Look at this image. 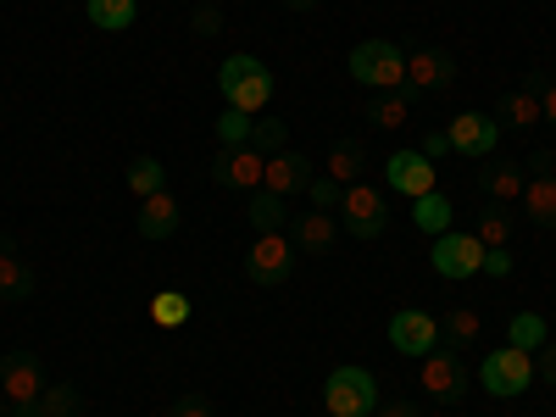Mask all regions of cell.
Masks as SVG:
<instances>
[{
    "label": "cell",
    "instance_id": "1",
    "mask_svg": "<svg viewBox=\"0 0 556 417\" xmlns=\"http://www.w3.org/2000/svg\"><path fill=\"white\" fill-rule=\"evenodd\" d=\"M217 89H223V101L245 117H262L273 106V73H267V62H256L245 51H235L217 67Z\"/></svg>",
    "mask_w": 556,
    "mask_h": 417
},
{
    "label": "cell",
    "instance_id": "2",
    "mask_svg": "<svg viewBox=\"0 0 556 417\" xmlns=\"http://www.w3.org/2000/svg\"><path fill=\"white\" fill-rule=\"evenodd\" d=\"M379 379L367 374V367H334L329 379H323V412L329 417H374L379 412Z\"/></svg>",
    "mask_w": 556,
    "mask_h": 417
},
{
    "label": "cell",
    "instance_id": "3",
    "mask_svg": "<svg viewBox=\"0 0 556 417\" xmlns=\"http://www.w3.org/2000/svg\"><path fill=\"white\" fill-rule=\"evenodd\" d=\"M351 78L362 89H379V96H390V89H406V51L395 39H362L351 51Z\"/></svg>",
    "mask_w": 556,
    "mask_h": 417
},
{
    "label": "cell",
    "instance_id": "4",
    "mask_svg": "<svg viewBox=\"0 0 556 417\" xmlns=\"http://www.w3.org/2000/svg\"><path fill=\"white\" fill-rule=\"evenodd\" d=\"M417 390H424L429 401H440V406H456L473 390V374H468V362H462V351L434 345L424 362H417Z\"/></svg>",
    "mask_w": 556,
    "mask_h": 417
},
{
    "label": "cell",
    "instance_id": "5",
    "mask_svg": "<svg viewBox=\"0 0 556 417\" xmlns=\"http://www.w3.org/2000/svg\"><path fill=\"white\" fill-rule=\"evenodd\" d=\"M479 384L495 395V401H518L534 390V356L518 351V345H495L484 362H479Z\"/></svg>",
    "mask_w": 556,
    "mask_h": 417
},
{
    "label": "cell",
    "instance_id": "6",
    "mask_svg": "<svg viewBox=\"0 0 556 417\" xmlns=\"http://www.w3.org/2000/svg\"><path fill=\"white\" fill-rule=\"evenodd\" d=\"M340 228L351 240H379L390 228V195L379 184H345V201H340Z\"/></svg>",
    "mask_w": 556,
    "mask_h": 417
},
{
    "label": "cell",
    "instance_id": "7",
    "mask_svg": "<svg viewBox=\"0 0 556 417\" xmlns=\"http://www.w3.org/2000/svg\"><path fill=\"white\" fill-rule=\"evenodd\" d=\"M429 262H434L440 278H451V285H468V278H479V267H484V245H479L473 228H445V235H434V245H429Z\"/></svg>",
    "mask_w": 556,
    "mask_h": 417
},
{
    "label": "cell",
    "instance_id": "8",
    "mask_svg": "<svg viewBox=\"0 0 556 417\" xmlns=\"http://www.w3.org/2000/svg\"><path fill=\"white\" fill-rule=\"evenodd\" d=\"M295 240L290 235H256L251 240V251H245V278L256 290H278L285 278L295 273Z\"/></svg>",
    "mask_w": 556,
    "mask_h": 417
},
{
    "label": "cell",
    "instance_id": "9",
    "mask_svg": "<svg viewBox=\"0 0 556 417\" xmlns=\"http://www.w3.org/2000/svg\"><path fill=\"white\" fill-rule=\"evenodd\" d=\"M445 139H451V151H456V156L490 162V156L501 151V123H495L490 112H462V117H451Z\"/></svg>",
    "mask_w": 556,
    "mask_h": 417
},
{
    "label": "cell",
    "instance_id": "10",
    "mask_svg": "<svg viewBox=\"0 0 556 417\" xmlns=\"http://www.w3.org/2000/svg\"><path fill=\"white\" fill-rule=\"evenodd\" d=\"M456 84V56L440 51V45H417L406 56V89L412 96H445Z\"/></svg>",
    "mask_w": 556,
    "mask_h": 417
},
{
    "label": "cell",
    "instance_id": "11",
    "mask_svg": "<svg viewBox=\"0 0 556 417\" xmlns=\"http://www.w3.org/2000/svg\"><path fill=\"white\" fill-rule=\"evenodd\" d=\"M262 173H267V156L251 151V146H223L212 156V184H223V190H262Z\"/></svg>",
    "mask_w": 556,
    "mask_h": 417
},
{
    "label": "cell",
    "instance_id": "12",
    "mask_svg": "<svg viewBox=\"0 0 556 417\" xmlns=\"http://www.w3.org/2000/svg\"><path fill=\"white\" fill-rule=\"evenodd\" d=\"M384 184L395 195H406V201H417V195H429V190H440V167L424 156V151H395L390 162H384Z\"/></svg>",
    "mask_w": 556,
    "mask_h": 417
},
{
    "label": "cell",
    "instance_id": "13",
    "mask_svg": "<svg viewBox=\"0 0 556 417\" xmlns=\"http://www.w3.org/2000/svg\"><path fill=\"white\" fill-rule=\"evenodd\" d=\"M434 345H440V317H434V312H412V306H406V312L390 317V351L424 362Z\"/></svg>",
    "mask_w": 556,
    "mask_h": 417
},
{
    "label": "cell",
    "instance_id": "14",
    "mask_svg": "<svg viewBox=\"0 0 556 417\" xmlns=\"http://www.w3.org/2000/svg\"><path fill=\"white\" fill-rule=\"evenodd\" d=\"M0 390H7V401H39L45 395V362L39 351H7L0 356Z\"/></svg>",
    "mask_w": 556,
    "mask_h": 417
},
{
    "label": "cell",
    "instance_id": "15",
    "mask_svg": "<svg viewBox=\"0 0 556 417\" xmlns=\"http://www.w3.org/2000/svg\"><path fill=\"white\" fill-rule=\"evenodd\" d=\"M312 156H301V151H278V156H267V173H262V190H273V195H306V184H312Z\"/></svg>",
    "mask_w": 556,
    "mask_h": 417
},
{
    "label": "cell",
    "instance_id": "16",
    "mask_svg": "<svg viewBox=\"0 0 556 417\" xmlns=\"http://www.w3.org/2000/svg\"><path fill=\"white\" fill-rule=\"evenodd\" d=\"M523 190H529V167H518V162H484L479 167V195L484 201H495V206H506V201H523Z\"/></svg>",
    "mask_w": 556,
    "mask_h": 417
},
{
    "label": "cell",
    "instance_id": "17",
    "mask_svg": "<svg viewBox=\"0 0 556 417\" xmlns=\"http://www.w3.org/2000/svg\"><path fill=\"white\" fill-rule=\"evenodd\" d=\"M290 240L301 256H329V245L340 240V223L329 212H295L290 217Z\"/></svg>",
    "mask_w": 556,
    "mask_h": 417
},
{
    "label": "cell",
    "instance_id": "18",
    "mask_svg": "<svg viewBox=\"0 0 556 417\" xmlns=\"http://www.w3.org/2000/svg\"><path fill=\"white\" fill-rule=\"evenodd\" d=\"M134 228H139V240H173L178 235V201L167 190L162 195H146V201H139Z\"/></svg>",
    "mask_w": 556,
    "mask_h": 417
},
{
    "label": "cell",
    "instance_id": "19",
    "mask_svg": "<svg viewBox=\"0 0 556 417\" xmlns=\"http://www.w3.org/2000/svg\"><path fill=\"white\" fill-rule=\"evenodd\" d=\"M34 295V267L17 256V245H12V235H0V301H28Z\"/></svg>",
    "mask_w": 556,
    "mask_h": 417
},
{
    "label": "cell",
    "instance_id": "20",
    "mask_svg": "<svg viewBox=\"0 0 556 417\" xmlns=\"http://www.w3.org/2000/svg\"><path fill=\"white\" fill-rule=\"evenodd\" d=\"M290 201L285 195H273V190H251V201H245V223L256 228V235H285L290 228Z\"/></svg>",
    "mask_w": 556,
    "mask_h": 417
},
{
    "label": "cell",
    "instance_id": "21",
    "mask_svg": "<svg viewBox=\"0 0 556 417\" xmlns=\"http://www.w3.org/2000/svg\"><path fill=\"white\" fill-rule=\"evenodd\" d=\"M490 117H495L501 128H534V123H545V117H540V96H534V89H523V84L506 89Z\"/></svg>",
    "mask_w": 556,
    "mask_h": 417
},
{
    "label": "cell",
    "instance_id": "22",
    "mask_svg": "<svg viewBox=\"0 0 556 417\" xmlns=\"http://www.w3.org/2000/svg\"><path fill=\"white\" fill-rule=\"evenodd\" d=\"M479 334H484V317H479L473 306H451V312L440 317V345H451V351L479 345Z\"/></svg>",
    "mask_w": 556,
    "mask_h": 417
},
{
    "label": "cell",
    "instance_id": "23",
    "mask_svg": "<svg viewBox=\"0 0 556 417\" xmlns=\"http://www.w3.org/2000/svg\"><path fill=\"white\" fill-rule=\"evenodd\" d=\"M523 212H529L534 228H556V173H529Z\"/></svg>",
    "mask_w": 556,
    "mask_h": 417
},
{
    "label": "cell",
    "instance_id": "24",
    "mask_svg": "<svg viewBox=\"0 0 556 417\" xmlns=\"http://www.w3.org/2000/svg\"><path fill=\"white\" fill-rule=\"evenodd\" d=\"M412 223L424 228L429 240H434V235H445V228H456V206H451V195H440V190L417 195V201H412Z\"/></svg>",
    "mask_w": 556,
    "mask_h": 417
},
{
    "label": "cell",
    "instance_id": "25",
    "mask_svg": "<svg viewBox=\"0 0 556 417\" xmlns=\"http://www.w3.org/2000/svg\"><path fill=\"white\" fill-rule=\"evenodd\" d=\"M323 173H329L334 184H362V173H367V146H362V139H340V146L329 151V162H323Z\"/></svg>",
    "mask_w": 556,
    "mask_h": 417
},
{
    "label": "cell",
    "instance_id": "26",
    "mask_svg": "<svg viewBox=\"0 0 556 417\" xmlns=\"http://www.w3.org/2000/svg\"><path fill=\"white\" fill-rule=\"evenodd\" d=\"M84 12L101 34H123V28L139 23V0H84Z\"/></svg>",
    "mask_w": 556,
    "mask_h": 417
},
{
    "label": "cell",
    "instance_id": "27",
    "mask_svg": "<svg viewBox=\"0 0 556 417\" xmlns=\"http://www.w3.org/2000/svg\"><path fill=\"white\" fill-rule=\"evenodd\" d=\"M412 117V89H390V96H374V101H367V123H374V128H401Z\"/></svg>",
    "mask_w": 556,
    "mask_h": 417
},
{
    "label": "cell",
    "instance_id": "28",
    "mask_svg": "<svg viewBox=\"0 0 556 417\" xmlns=\"http://www.w3.org/2000/svg\"><path fill=\"white\" fill-rule=\"evenodd\" d=\"M473 235H479V245L484 251H495V245H506V240H513V212H506V206H484L479 217H473Z\"/></svg>",
    "mask_w": 556,
    "mask_h": 417
},
{
    "label": "cell",
    "instance_id": "29",
    "mask_svg": "<svg viewBox=\"0 0 556 417\" xmlns=\"http://www.w3.org/2000/svg\"><path fill=\"white\" fill-rule=\"evenodd\" d=\"M128 190L146 201V195H162L167 190V167L156 162V156H134L128 162Z\"/></svg>",
    "mask_w": 556,
    "mask_h": 417
},
{
    "label": "cell",
    "instance_id": "30",
    "mask_svg": "<svg viewBox=\"0 0 556 417\" xmlns=\"http://www.w3.org/2000/svg\"><path fill=\"white\" fill-rule=\"evenodd\" d=\"M151 323H156V329H184V323H190V295H184V290H156Z\"/></svg>",
    "mask_w": 556,
    "mask_h": 417
},
{
    "label": "cell",
    "instance_id": "31",
    "mask_svg": "<svg viewBox=\"0 0 556 417\" xmlns=\"http://www.w3.org/2000/svg\"><path fill=\"white\" fill-rule=\"evenodd\" d=\"M506 345H518V351H540L545 345V317L540 312H518L513 323H506Z\"/></svg>",
    "mask_w": 556,
    "mask_h": 417
},
{
    "label": "cell",
    "instance_id": "32",
    "mask_svg": "<svg viewBox=\"0 0 556 417\" xmlns=\"http://www.w3.org/2000/svg\"><path fill=\"white\" fill-rule=\"evenodd\" d=\"M251 151H262V156H278V151H290V123H278V117H256V128H251Z\"/></svg>",
    "mask_w": 556,
    "mask_h": 417
},
{
    "label": "cell",
    "instance_id": "33",
    "mask_svg": "<svg viewBox=\"0 0 556 417\" xmlns=\"http://www.w3.org/2000/svg\"><path fill=\"white\" fill-rule=\"evenodd\" d=\"M39 412H45V417H78V412H84V390H78V384H45Z\"/></svg>",
    "mask_w": 556,
    "mask_h": 417
},
{
    "label": "cell",
    "instance_id": "34",
    "mask_svg": "<svg viewBox=\"0 0 556 417\" xmlns=\"http://www.w3.org/2000/svg\"><path fill=\"white\" fill-rule=\"evenodd\" d=\"M306 201H312V212H340V201H345V184H334L329 173H312V184H306Z\"/></svg>",
    "mask_w": 556,
    "mask_h": 417
},
{
    "label": "cell",
    "instance_id": "35",
    "mask_svg": "<svg viewBox=\"0 0 556 417\" xmlns=\"http://www.w3.org/2000/svg\"><path fill=\"white\" fill-rule=\"evenodd\" d=\"M251 128H256V117H245L235 106L217 117V139H223V146H251Z\"/></svg>",
    "mask_w": 556,
    "mask_h": 417
},
{
    "label": "cell",
    "instance_id": "36",
    "mask_svg": "<svg viewBox=\"0 0 556 417\" xmlns=\"http://www.w3.org/2000/svg\"><path fill=\"white\" fill-rule=\"evenodd\" d=\"M190 34L195 39H217L223 34V7H195L190 12Z\"/></svg>",
    "mask_w": 556,
    "mask_h": 417
},
{
    "label": "cell",
    "instance_id": "37",
    "mask_svg": "<svg viewBox=\"0 0 556 417\" xmlns=\"http://www.w3.org/2000/svg\"><path fill=\"white\" fill-rule=\"evenodd\" d=\"M167 417H217V412H212V401H206L201 390H190V395H178V401L167 406Z\"/></svg>",
    "mask_w": 556,
    "mask_h": 417
},
{
    "label": "cell",
    "instance_id": "38",
    "mask_svg": "<svg viewBox=\"0 0 556 417\" xmlns=\"http://www.w3.org/2000/svg\"><path fill=\"white\" fill-rule=\"evenodd\" d=\"M534 379H545V390H556V340H545L534 351Z\"/></svg>",
    "mask_w": 556,
    "mask_h": 417
},
{
    "label": "cell",
    "instance_id": "39",
    "mask_svg": "<svg viewBox=\"0 0 556 417\" xmlns=\"http://www.w3.org/2000/svg\"><path fill=\"white\" fill-rule=\"evenodd\" d=\"M484 278H513V256H506V245H495V251H484V267H479Z\"/></svg>",
    "mask_w": 556,
    "mask_h": 417
},
{
    "label": "cell",
    "instance_id": "40",
    "mask_svg": "<svg viewBox=\"0 0 556 417\" xmlns=\"http://www.w3.org/2000/svg\"><path fill=\"white\" fill-rule=\"evenodd\" d=\"M374 417H424V406L406 401V395H390V401H379V412H374Z\"/></svg>",
    "mask_w": 556,
    "mask_h": 417
},
{
    "label": "cell",
    "instance_id": "41",
    "mask_svg": "<svg viewBox=\"0 0 556 417\" xmlns=\"http://www.w3.org/2000/svg\"><path fill=\"white\" fill-rule=\"evenodd\" d=\"M0 417H45V412H39V401H7Z\"/></svg>",
    "mask_w": 556,
    "mask_h": 417
},
{
    "label": "cell",
    "instance_id": "42",
    "mask_svg": "<svg viewBox=\"0 0 556 417\" xmlns=\"http://www.w3.org/2000/svg\"><path fill=\"white\" fill-rule=\"evenodd\" d=\"M445 151H451V139H445V128H440V134H429V139H424V156H429V162H440V156H445Z\"/></svg>",
    "mask_w": 556,
    "mask_h": 417
},
{
    "label": "cell",
    "instance_id": "43",
    "mask_svg": "<svg viewBox=\"0 0 556 417\" xmlns=\"http://www.w3.org/2000/svg\"><path fill=\"white\" fill-rule=\"evenodd\" d=\"M540 117H545V123L556 128V78L545 84V96H540Z\"/></svg>",
    "mask_w": 556,
    "mask_h": 417
},
{
    "label": "cell",
    "instance_id": "44",
    "mask_svg": "<svg viewBox=\"0 0 556 417\" xmlns=\"http://www.w3.org/2000/svg\"><path fill=\"white\" fill-rule=\"evenodd\" d=\"M551 167H556L551 151H534V156H529V173H551Z\"/></svg>",
    "mask_w": 556,
    "mask_h": 417
},
{
    "label": "cell",
    "instance_id": "45",
    "mask_svg": "<svg viewBox=\"0 0 556 417\" xmlns=\"http://www.w3.org/2000/svg\"><path fill=\"white\" fill-rule=\"evenodd\" d=\"M290 12H312V7H323V0H285Z\"/></svg>",
    "mask_w": 556,
    "mask_h": 417
},
{
    "label": "cell",
    "instance_id": "46",
    "mask_svg": "<svg viewBox=\"0 0 556 417\" xmlns=\"http://www.w3.org/2000/svg\"><path fill=\"white\" fill-rule=\"evenodd\" d=\"M195 7H217V0H195Z\"/></svg>",
    "mask_w": 556,
    "mask_h": 417
}]
</instances>
